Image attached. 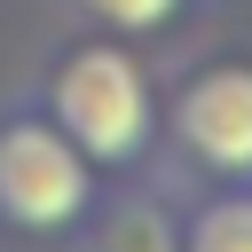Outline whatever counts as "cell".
Wrapping results in <instances>:
<instances>
[{"instance_id": "6da1fadb", "label": "cell", "mask_w": 252, "mask_h": 252, "mask_svg": "<svg viewBox=\"0 0 252 252\" xmlns=\"http://www.w3.org/2000/svg\"><path fill=\"white\" fill-rule=\"evenodd\" d=\"M55 126L87 165H126L150 150V79L118 47H79L55 71Z\"/></svg>"}, {"instance_id": "7a4b0ae2", "label": "cell", "mask_w": 252, "mask_h": 252, "mask_svg": "<svg viewBox=\"0 0 252 252\" xmlns=\"http://www.w3.org/2000/svg\"><path fill=\"white\" fill-rule=\"evenodd\" d=\"M87 197H94V173L63 126H47V118L0 126V220L47 236V228H71L87 213Z\"/></svg>"}, {"instance_id": "3957f363", "label": "cell", "mask_w": 252, "mask_h": 252, "mask_svg": "<svg viewBox=\"0 0 252 252\" xmlns=\"http://www.w3.org/2000/svg\"><path fill=\"white\" fill-rule=\"evenodd\" d=\"M173 126H181L189 158H205L213 173H252V71L220 63V71L189 79Z\"/></svg>"}, {"instance_id": "277c9868", "label": "cell", "mask_w": 252, "mask_h": 252, "mask_svg": "<svg viewBox=\"0 0 252 252\" xmlns=\"http://www.w3.org/2000/svg\"><path fill=\"white\" fill-rule=\"evenodd\" d=\"M173 252H252V189H228L197 205V220L173 236Z\"/></svg>"}, {"instance_id": "5b68a950", "label": "cell", "mask_w": 252, "mask_h": 252, "mask_svg": "<svg viewBox=\"0 0 252 252\" xmlns=\"http://www.w3.org/2000/svg\"><path fill=\"white\" fill-rule=\"evenodd\" d=\"M102 24H118V32H150V24H165L181 0H87Z\"/></svg>"}]
</instances>
